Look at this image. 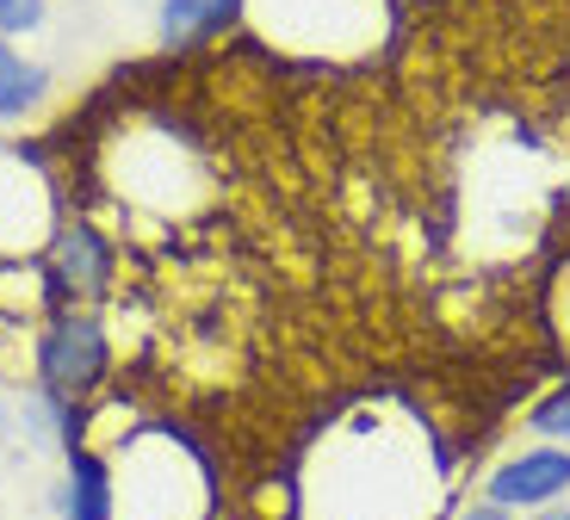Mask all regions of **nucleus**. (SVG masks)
Here are the masks:
<instances>
[{
    "instance_id": "1",
    "label": "nucleus",
    "mask_w": 570,
    "mask_h": 520,
    "mask_svg": "<svg viewBox=\"0 0 570 520\" xmlns=\"http://www.w3.org/2000/svg\"><path fill=\"white\" fill-rule=\"evenodd\" d=\"M38 366H43V384H50L57 396L94 391V384H100V372H106V335L87 323V316H62V323L43 335Z\"/></svg>"
},
{
    "instance_id": "3",
    "label": "nucleus",
    "mask_w": 570,
    "mask_h": 520,
    "mask_svg": "<svg viewBox=\"0 0 570 520\" xmlns=\"http://www.w3.org/2000/svg\"><path fill=\"white\" fill-rule=\"evenodd\" d=\"M69 520H112V478L94 452L69 447Z\"/></svg>"
},
{
    "instance_id": "10",
    "label": "nucleus",
    "mask_w": 570,
    "mask_h": 520,
    "mask_svg": "<svg viewBox=\"0 0 570 520\" xmlns=\"http://www.w3.org/2000/svg\"><path fill=\"white\" fill-rule=\"evenodd\" d=\"M533 520H570V508H546V514H533Z\"/></svg>"
},
{
    "instance_id": "4",
    "label": "nucleus",
    "mask_w": 570,
    "mask_h": 520,
    "mask_svg": "<svg viewBox=\"0 0 570 520\" xmlns=\"http://www.w3.org/2000/svg\"><path fill=\"white\" fill-rule=\"evenodd\" d=\"M243 0H168L161 7V38L168 43H193V38H212L217 26L236 19Z\"/></svg>"
},
{
    "instance_id": "6",
    "label": "nucleus",
    "mask_w": 570,
    "mask_h": 520,
    "mask_svg": "<svg viewBox=\"0 0 570 520\" xmlns=\"http://www.w3.org/2000/svg\"><path fill=\"white\" fill-rule=\"evenodd\" d=\"M62 267H69V279L81 285V292H100V279H106V248H100V236L75 229L69 248H62Z\"/></svg>"
},
{
    "instance_id": "7",
    "label": "nucleus",
    "mask_w": 570,
    "mask_h": 520,
    "mask_svg": "<svg viewBox=\"0 0 570 520\" xmlns=\"http://www.w3.org/2000/svg\"><path fill=\"white\" fill-rule=\"evenodd\" d=\"M533 428L552 434V440H570V384H564V391H552L540 409H533Z\"/></svg>"
},
{
    "instance_id": "2",
    "label": "nucleus",
    "mask_w": 570,
    "mask_h": 520,
    "mask_svg": "<svg viewBox=\"0 0 570 520\" xmlns=\"http://www.w3.org/2000/svg\"><path fill=\"white\" fill-rule=\"evenodd\" d=\"M570 490V452L564 447H533L521 459L497 464L484 483V496L497 508H552Z\"/></svg>"
},
{
    "instance_id": "9",
    "label": "nucleus",
    "mask_w": 570,
    "mask_h": 520,
    "mask_svg": "<svg viewBox=\"0 0 570 520\" xmlns=\"http://www.w3.org/2000/svg\"><path fill=\"white\" fill-rule=\"evenodd\" d=\"M459 520H509V508H497V502H490V496H484V502H478V508H465V514H459Z\"/></svg>"
},
{
    "instance_id": "5",
    "label": "nucleus",
    "mask_w": 570,
    "mask_h": 520,
    "mask_svg": "<svg viewBox=\"0 0 570 520\" xmlns=\"http://www.w3.org/2000/svg\"><path fill=\"white\" fill-rule=\"evenodd\" d=\"M43 87H50V75L19 57L13 43H0V118H26L43 99Z\"/></svg>"
},
{
    "instance_id": "8",
    "label": "nucleus",
    "mask_w": 570,
    "mask_h": 520,
    "mask_svg": "<svg viewBox=\"0 0 570 520\" xmlns=\"http://www.w3.org/2000/svg\"><path fill=\"white\" fill-rule=\"evenodd\" d=\"M43 19V0H0V38H13V31H31Z\"/></svg>"
}]
</instances>
